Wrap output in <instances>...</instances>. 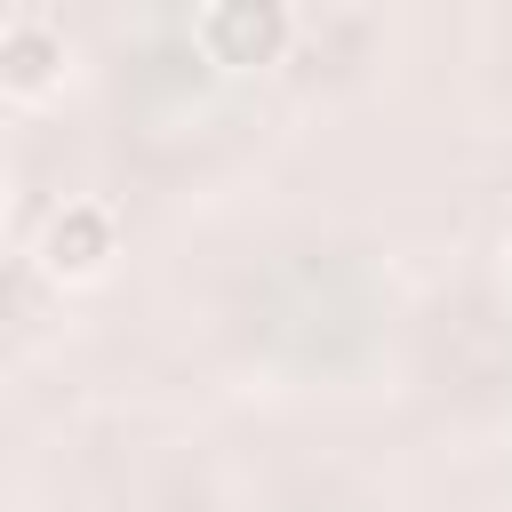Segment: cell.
Wrapping results in <instances>:
<instances>
[{"label":"cell","mask_w":512,"mask_h":512,"mask_svg":"<svg viewBox=\"0 0 512 512\" xmlns=\"http://www.w3.org/2000/svg\"><path fill=\"white\" fill-rule=\"evenodd\" d=\"M96 256H104V224H96V208L56 216V232H48V272H96Z\"/></svg>","instance_id":"cell-1"}]
</instances>
